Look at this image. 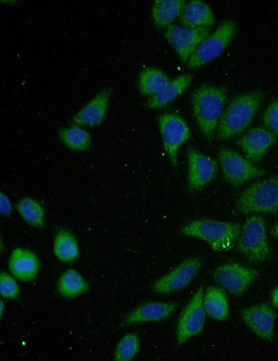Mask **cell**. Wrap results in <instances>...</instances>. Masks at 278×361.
<instances>
[{"label":"cell","mask_w":278,"mask_h":361,"mask_svg":"<svg viewBox=\"0 0 278 361\" xmlns=\"http://www.w3.org/2000/svg\"><path fill=\"white\" fill-rule=\"evenodd\" d=\"M227 97L224 87L203 85L193 94L192 105L194 117L205 137L211 142L218 121L223 113Z\"/></svg>","instance_id":"1"},{"label":"cell","mask_w":278,"mask_h":361,"mask_svg":"<svg viewBox=\"0 0 278 361\" xmlns=\"http://www.w3.org/2000/svg\"><path fill=\"white\" fill-rule=\"evenodd\" d=\"M263 99L260 91L234 98L222 113L218 126V139L227 140L241 133L250 124Z\"/></svg>","instance_id":"2"},{"label":"cell","mask_w":278,"mask_h":361,"mask_svg":"<svg viewBox=\"0 0 278 361\" xmlns=\"http://www.w3.org/2000/svg\"><path fill=\"white\" fill-rule=\"evenodd\" d=\"M241 230L238 223L199 219L186 224L180 231L184 235L206 242L214 250L226 251L238 240Z\"/></svg>","instance_id":"3"},{"label":"cell","mask_w":278,"mask_h":361,"mask_svg":"<svg viewBox=\"0 0 278 361\" xmlns=\"http://www.w3.org/2000/svg\"><path fill=\"white\" fill-rule=\"evenodd\" d=\"M236 208L240 212H278V175L255 182L239 195Z\"/></svg>","instance_id":"4"},{"label":"cell","mask_w":278,"mask_h":361,"mask_svg":"<svg viewBox=\"0 0 278 361\" xmlns=\"http://www.w3.org/2000/svg\"><path fill=\"white\" fill-rule=\"evenodd\" d=\"M237 251L251 262H262L270 256L265 223L259 215L248 217L236 243Z\"/></svg>","instance_id":"5"},{"label":"cell","mask_w":278,"mask_h":361,"mask_svg":"<svg viewBox=\"0 0 278 361\" xmlns=\"http://www.w3.org/2000/svg\"><path fill=\"white\" fill-rule=\"evenodd\" d=\"M237 27L231 19L223 22L204 39L188 60L189 68H198L218 58L234 37Z\"/></svg>","instance_id":"6"},{"label":"cell","mask_w":278,"mask_h":361,"mask_svg":"<svg viewBox=\"0 0 278 361\" xmlns=\"http://www.w3.org/2000/svg\"><path fill=\"white\" fill-rule=\"evenodd\" d=\"M218 157L224 179L235 187H238L252 178L264 176L268 173L265 170L254 166L245 158L231 149H220Z\"/></svg>","instance_id":"7"},{"label":"cell","mask_w":278,"mask_h":361,"mask_svg":"<svg viewBox=\"0 0 278 361\" xmlns=\"http://www.w3.org/2000/svg\"><path fill=\"white\" fill-rule=\"evenodd\" d=\"M203 298L204 292L202 284L179 316L177 326V337L179 345L183 344L202 331L206 314L203 306Z\"/></svg>","instance_id":"8"},{"label":"cell","mask_w":278,"mask_h":361,"mask_svg":"<svg viewBox=\"0 0 278 361\" xmlns=\"http://www.w3.org/2000/svg\"><path fill=\"white\" fill-rule=\"evenodd\" d=\"M158 121L164 149L172 165L176 167L179 149L190 137L189 128L183 118L174 113L159 116Z\"/></svg>","instance_id":"9"},{"label":"cell","mask_w":278,"mask_h":361,"mask_svg":"<svg viewBox=\"0 0 278 361\" xmlns=\"http://www.w3.org/2000/svg\"><path fill=\"white\" fill-rule=\"evenodd\" d=\"M213 276L231 294L238 296L259 276V271L237 262H227L216 267Z\"/></svg>","instance_id":"10"},{"label":"cell","mask_w":278,"mask_h":361,"mask_svg":"<svg viewBox=\"0 0 278 361\" xmlns=\"http://www.w3.org/2000/svg\"><path fill=\"white\" fill-rule=\"evenodd\" d=\"M164 35L175 49L181 61L186 62L199 44L210 35V30L206 27L191 28L169 25Z\"/></svg>","instance_id":"11"},{"label":"cell","mask_w":278,"mask_h":361,"mask_svg":"<svg viewBox=\"0 0 278 361\" xmlns=\"http://www.w3.org/2000/svg\"><path fill=\"white\" fill-rule=\"evenodd\" d=\"M202 265L198 257L188 258L177 267L155 280L152 290L156 294H168L187 286L199 271Z\"/></svg>","instance_id":"12"},{"label":"cell","mask_w":278,"mask_h":361,"mask_svg":"<svg viewBox=\"0 0 278 361\" xmlns=\"http://www.w3.org/2000/svg\"><path fill=\"white\" fill-rule=\"evenodd\" d=\"M188 160V185L191 192L200 190L214 177L217 165L214 160L193 147L187 149Z\"/></svg>","instance_id":"13"},{"label":"cell","mask_w":278,"mask_h":361,"mask_svg":"<svg viewBox=\"0 0 278 361\" xmlns=\"http://www.w3.org/2000/svg\"><path fill=\"white\" fill-rule=\"evenodd\" d=\"M240 315L245 324L259 337L272 342L275 313L265 303L243 308Z\"/></svg>","instance_id":"14"},{"label":"cell","mask_w":278,"mask_h":361,"mask_svg":"<svg viewBox=\"0 0 278 361\" xmlns=\"http://www.w3.org/2000/svg\"><path fill=\"white\" fill-rule=\"evenodd\" d=\"M275 141V136L272 132L258 127L252 129L240 138L238 144L247 160L251 162H257L262 159Z\"/></svg>","instance_id":"15"},{"label":"cell","mask_w":278,"mask_h":361,"mask_svg":"<svg viewBox=\"0 0 278 361\" xmlns=\"http://www.w3.org/2000/svg\"><path fill=\"white\" fill-rule=\"evenodd\" d=\"M111 92L110 87L101 90L72 118V126L100 124L105 117Z\"/></svg>","instance_id":"16"},{"label":"cell","mask_w":278,"mask_h":361,"mask_svg":"<svg viewBox=\"0 0 278 361\" xmlns=\"http://www.w3.org/2000/svg\"><path fill=\"white\" fill-rule=\"evenodd\" d=\"M173 303L147 302L141 304L129 312L121 323L122 326L131 324L165 320L176 310Z\"/></svg>","instance_id":"17"},{"label":"cell","mask_w":278,"mask_h":361,"mask_svg":"<svg viewBox=\"0 0 278 361\" xmlns=\"http://www.w3.org/2000/svg\"><path fill=\"white\" fill-rule=\"evenodd\" d=\"M8 267L12 275L17 279L30 281L39 271L40 261L33 251L17 247L10 255Z\"/></svg>","instance_id":"18"},{"label":"cell","mask_w":278,"mask_h":361,"mask_svg":"<svg viewBox=\"0 0 278 361\" xmlns=\"http://www.w3.org/2000/svg\"><path fill=\"white\" fill-rule=\"evenodd\" d=\"M215 17L210 7L199 0L188 3L180 17L184 27L195 28L206 27L215 23Z\"/></svg>","instance_id":"19"},{"label":"cell","mask_w":278,"mask_h":361,"mask_svg":"<svg viewBox=\"0 0 278 361\" xmlns=\"http://www.w3.org/2000/svg\"><path fill=\"white\" fill-rule=\"evenodd\" d=\"M191 81L192 76L190 74H183L170 81L163 90L147 100V106L152 109L165 106L181 95Z\"/></svg>","instance_id":"20"},{"label":"cell","mask_w":278,"mask_h":361,"mask_svg":"<svg viewBox=\"0 0 278 361\" xmlns=\"http://www.w3.org/2000/svg\"><path fill=\"white\" fill-rule=\"evenodd\" d=\"M186 6L183 0H157L153 4L152 16L158 28L168 26L181 15Z\"/></svg>","instance_id":"21"},{"label":"cell","mask_w":278,"mask_h":361,"mask_svg":"<svg viewBox=\"0 0 278 361\" xmlns=\"http://www.w3.org/2000/svg\"><path fill=\"white\" fill-rule=\"evenodd\" d=\"M206 314L217 320H226L229 316V305L224 291L217 287L206 288L203 298Z\"/></svg>","instance_id":"22"},{"label":"cell","mask_w":278,"mask_h":361,"mask_svg":"<svg viewBox=\"0 0 278 361\" xmlns=\"http://www.w3.org/2000/svg\"><path fill=\"white\" fill-rule=\"evenodd\" d=\"M54 253L63 262L76 260L79 255V248L74 235L67 229H60L55 235Z\"/></svg>","instance_id":"23"},{"label":"cell","mask_w":278,"mask_h":361,"mask_svg":"<svg viewBox=\"0 0 278 361\" xmlns=\"http://www.w3.org/2000/svg\"><path fill=\"white\" fill-rule=\"evenodd\" d=\"M58 292L66 298H74L88 291L89 285L75 269H69L60 276L57 283Z\"/></svg>","instance_id":"24"},{"label":"cell","mask_w":278,"mask_h":361,"mask_svg":"<svg viewBox=\"0 0 278 361\" xmlns=\"http://www.w3.org/2000/svg\"><path fill=\"white\" fill-rule=\"evenodd\" d=\"M169 82L167 76L163 72L148 67L139 74L138 87L142 94L154 96L163 90Z\"/></svg>","instance_id":"25"},{"label":"cell","mask_w":278,"mask_h":361,"mask_svg":"<svg viewBox=\"0 0 278 361\" xmlns=\"http://www.w3.org/2000/svg\"><path fill=\"white\" fill-rule=\"evenodd\" d=\"M60 140L71 150L86 151L91 144L90 133L79 126L62 128L58 131Z\"/></svg>","instance_id":"26"},{"label":"cell","mask_w":278,"mask_h":361,"mask_svg":"<svg viewBox=\"0 0 278 361\" xmlns=\"http://www.w3.org/2000/svg\"><path fill=\"white\" fill-rule=\"evenodd\" d=\"M16 208L22 219L29 225L38 228L44 226L45 210L38 201L25 196L17 202Z\"/></svg>","instance_id":"27"},{"label":"cell","mask_w":278,"mask_h":361,"mask_svg":"<svg viewBox=\"0 0 278 361\" xmlns=\"http://www.w3.org/2000/svg\"><path fill=\"white\" fill-rule=\"evenodd\" d=\"M140 340L137 334L131 333L125 335L117 343L114 358L117 361H129L139 351Z\"/></svg>","instance_id":"28"},{"label":"cell","mask_w":278,"mask_h":361,"mask_svg":"<svg viewBox=\"0 0 278 361\" xmlns=\"http://www.w3.org/2000/svg\"><path fill=\"white\" fill-rule=\"evenodd\" d=\"M19 287L15 278L5 271L0 274V293L7 299H16L19 295Z\"/></svg>","instance_id":"29"},{"label":"cell","mask_w":278,"mask_h":361,"mask_svg":"<svg viewBox=\"0 0 278 361\" xmlns=\"http://www.w3.org/2000/svg\"><path fill=\"white\" fill-rule=\"evenodd\" d=\"M263 121L270 131L278 134V100L268 106L263 113Z\"/></svg>","instance_id":"30"},{"label":"cell","mask_w":278,"mask_h":361,"mask_svg":"<svg viewBox=\"0 0 278 361\" xmlns=\"http://www.w3.org/2000/svg\"><path fill=\"white\" fill-rule=\"evenodd\" d=\"M1 214L8 217L12 213V205L9 199L2 192H1Z\"/></svg>","instance_id":"31"},{"label":"cell","mask_w":278,"mask_h":361,"mask_svg":"<svg viewBox=\"0 0 278 361\" xmlns=\"http://www.w3.org/2000/svg\"><path fill=\"white\" fill-rule=\"evenodd\" d=\"M272 301L274 306L278 308V286L272 292Z\"/></svg>","instance_id":"32"},{"label":"cell","mask_w":278,"mask_h":361,"mask_svg":"<svg viewBox=\"0 0 278 361\" xmlns=\"http://www.w3.org/2000/svg\"><path fill=\"white\" fill-rule=\"evenodd\" d=\"M271 234L276 238H278V221L274 225L271 230Z\"/></svg>","instance_id":"33"},{"label":"cell","mask_w":278,"mask_h":361,"mask_svg":"<svg viewBox=\"0 0 278 361\" xmlns=\"http://www.w3.org/2000/svg\"><path fill=\"white\" fill-rule=\"evenodd\" d=\"M4 309L3 302L1 301V317L3 315V311Z\"/></svg>","instance_id":"34"},{"label":"cell","mask_w":278,"mask_h":361,"mask_svg":"<svg viewBox=\"0 0 278 361\" xmlns=\"http://www.w3.org/2000/svg\"><path fill=\"white\" fill-rule=\"evenodd\" d=\"M277 342H278V340H277Z\"/></svg>","instance_id":"35"}]
</instances>
